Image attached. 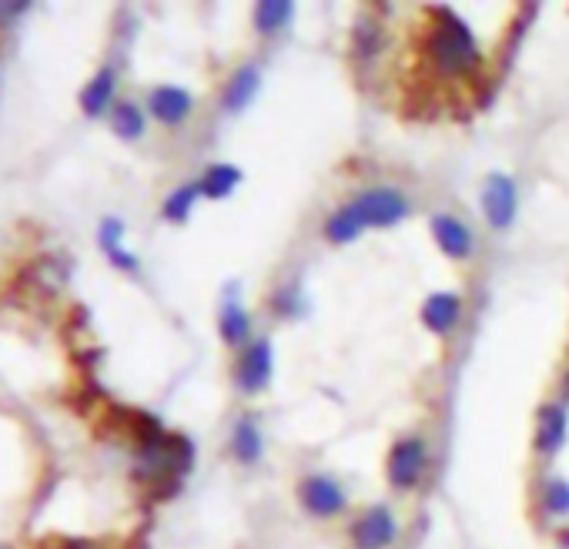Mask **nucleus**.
Returning a JSON list of instances; mask_svg holds the SVG:
<instances>
[{
	"label": "nucleus",
	"mask_w": 569,
	"mask_h": 549,
	"mask_svg": "<svg viewBox=\"0 0 569 549\" xmlns=\"http://www.w3.org/2000/svg\"><path fill=\"white\" fill-rule=\"evenodd\" d=\"M559 546H562V549H569V526H566V529L559 532Z\"/></svg>",
	"instance_id": "cd10ccee"
},
{
	"label": "nucleus",
	"mask_w": 569,
	"mask_h": 549,
	"mask_svg": "<svg viewBox=\"0 0 569 549\" xmlns=\"http://www.w3.org/2000/svg\"><path fill=\"white\" fill-rule=\"evenodd\" d=\"M349 204L356 208V214L362 218L366 228H392L412 211L409 198L399 188H369L359 198H352Z\"/></svg>",
	"instance_id": "7ed1b4c3"
},
{
	"label": "nucleus",
	"mask_w": 569,
	"mask_h": 549,
	"mask_svg": "<svg viewBox=\"0 0 569 549\" xmlns=\"http://www.w3.org/2000/svg\"><path fill=\"white\" fill-rule=\"evenodd\" d=\"M362 231H366V224H362V218L356 214L352 204H342V208L332 211L329 221H326V238H329L332 244H349V241H356Z\"/></svg>",
	"instance_id": "f3484780"
},
{
	"label": "nucleus",
	"mask_w": 569,
	"mask_h": 549,
	"mask_svg": "<svg viewBox=\"0 0 569 549\" xmlns=\"http://www.w3.org/2000/svg\"><path fill=\"white\" fill-rule=\"evenodd\" d=\"M426 466H429L426 439H419V436L399 439L392 446V452H389V486L399 489V492L419 486V479L426 476Z\"/></svg>",
	"instance_id": "20e7f679"
},
{
	"label": "nucleus",
	"mask_w": 569,
	"mask_h": 549,
	"mask_svg": "<svg viewBox=\"0 0 569 549\" xmlns=\"http://www.w3.org/2000/svg\"><path fill=\"white\" fill-rule=\"evenodd\" d=\"M271 369H274V352H271V342L268 339H258L251 342L241 359H238V369H234V382L244 396H254V392H264L268 382H271Z\"/></svg>",
	"instance_id": "39448f33"
},
{
	"label": "nucleus",
	"mask_w": 569,
	"mask_h": 549,
	"mask_svg": "<svg viewBox=\"0 0 569 549\" xmlns=\"http://www.w3.org/2000/svg\"><path fill=\"white\" fill-rule=\"evenodd\" d=\"M198 198H201V188H198V184H181V188H174V191L168 194V201L161 204V214H164L168 221L181 224V221L191 214V208H194Z\"/></svg>",
	"instance_id": "4be33fe9"
},
{
	"label": "nucleus",
	"mask_w": 569,
	"mask_h": 549,
	"mask_svg": "<svg viewBox=\"0 0 569 549\" xmlns=\"http://www.w3.org/2000/svg\"><path fill=\"white\" fill-rule=\"evenodd\" d=\"M258 88H261V71H258V64H241V68L231 74V81L224 84V98H221L224 111H231V114L244 111V108L254 101Z\"/></svg>",
	"instance_id": "ddd939ff"
},
{
	"label": "nucleus",
	"mask_w": 569,
	"mask_h": 549,
	"mask_svg": "<svg viewBox=\"0 0 569 549\" xmlns=\"http://www.w3.org/2000/svg\"><path fill=\"white\" fill-rule=\"evenodd\" d=\"M562 396H566V402H569V376L562 379Z\"/></svg>",
	"instance_id": "c85d7f7f"
},
{
	"label": "nucleus",
	"mask_w": 569,
	"mask_h": 549,
	"mask_svg": "<svg viewBox=\"0 0 569 549\" xmlns=\"http://www.w3.org/2000/svg\"><path fill=\"white\" fill-rule=\"evenodd\" d=\"M238 184H241V171L234 164H211L198 181L204 198H228Z\"/></svg>",
	"instance_id": "6ab92c4d"
},
{
	"label": "nucleus",
	"mask_w": 569,
	"mask_h": 549,
	"mask_svg": "<svg viewBox=\"0 0 569 549\" xmlns=\"http://www.w3.org/2000/svg\"><path fill=\"white\" fill-rule=\"evenodd\" d=\"M462 319V299L456 292H432L422 306V326L436 336H449Z\"/></svg>",
	"instance_id": "9b49d317"
},
{
	"label": "nucleus",
	"mask_w": 569,
	"mask_h": 549,
	"mask_svg": "<svg viewBox=\"0 0 569 549\" xmlns=\"http://www.w3.org/2000/svg\"><path fill=\"white\" fill-rule=\"evenodd\" d=\"M432 234L439 241V248L449 254V258H459L466 261L472 254V231L466 228V221L452 218V214H436L432 218Z\"/></svg>",
	"instance_id": "f8f14e48"
},
{
	"label": "nucleus",
	"mask_w": 569,
	"mask_h": 549,
	"mask_svg": "<svg viewBox=\"0 0 569 549\" xmlns=\"http://www.w3.org/2000/svg\"><path fill=\"white\" fill-rule=\"evenodd\" d=\"M231 452H234V459L244 462V466H251V462L261 459L264 439H261V432H258V426H254L251 419H241V422L234 426V432H231Z\"/></svg>",
	"instance_id": "dca6fc26"
},
{
	"label": "nucleus",
	"mask_w": 569,
	"mask_h": 549,
	"mask_svg": "<svg viewBox=\"0 0 569 549\" xmlns=\"http://www.w3.org/2000/svg\"><path fill=\"white\" fill-rule=\"evenodd\" d=\"M429 34H426V58L439 78H472L482 71V51L469 24L449 11V8H432L429 11Z\"/></svg>",
	"instance_id": "f257e3e1"
},
{
	"label": "nucleus",
	"mask_w": 569,
	"mask_h": 549,
	"mask_svg": "<svg viewBox=\"0 0 569 549\" xmlns=\"http://www.w3.org/2000/svg\"><path fill=\"white\" fill-rule=\"evenodd\" d=\"M194 466V442L181 432H164L158 442L141 446L138 472L154 486H178L181 476Z\"/></svg>",
	"instance_id": "f03ea898"
},
{
	"label": "nucleus",
	"mask_w": 569,
	"mask_h": 549,
	"mask_svg": "<svg viewBox=\"0 0 569 549\" xmlns=\"http://www.w3.org/2000/svg\"><path fill=\"white\" fill-rule=\"evenodd\" d=\"M299 302H302L299 286H289V289H281V292L274 296V302H271V306H274V312H278V316L292 319V316H299V309H302Z\"/></svg>",
	"instance_id": "393cba45"
},
{
	"label": "nucleus",
	"mask_w": 569,
	"mask_h": 549,
	"mask_svg": "<svg viewBox=\"0 0 569 549\" xmlns=\"http://www.w3.org/2000/svg\"><path fill=\"white\" fill-rule=\"evenodd\" d=\"M569 439V412L562 402H546L536 412V449L542 456H556Z\"/></svg>",
	"instance_id": "1a4fd4ad"
},
{
	"label": "nucleus",
	"mask_w": 569,
	"mask_h": 549,
	"mask_svg": "<svg viewBox=\"0 0 569 549\" xmlns=\"http://www.w3.org/2000/svg\"><path fill=\"white\" fill-rule=\"evenodd\" d=\"M399 536V522L389 506H369L352 522V542L356 549H389Z\"/></svg>",
	"instance_id": "423d86ee"
},
{
	"label": "nucleus",
	"mask_w": 569,
	"mask_h": 549,
	"mask_svg": "<svg viewBox=\"0 0 569 549\" xmlns=\"http://www.w3.org/2000/svg\"><path fill=\"white\" fill-rule=\"evenodd\" d=\"M98 241H101L104 254H111V251L124 248V221H118V218H104V221H101V228H98Z\"/></svg>",
	"instance_id": "b1692460"
},
{
	"label": "nucleus",
	"mask_w": 569,
	"mask_h": 549,
	"mask_svg": "<svg viewBox=\"0 0 569 549\" xmlns=\"http://www.w3.org/2000/svg\"><path fill=\"white\" fill-rule=\"evenodd\" d=\"M61 549H94L91 542H84V539H71V542H64Z\"/></svg>",
	"instance_id": "bb28decb"
},
{
	"label": "nucleus",
	"mask_w": 569,
	"mask_h": 549,
	"mask_svg": "<svg viewBox=\"0 0 569 549\" xmlns=\"http://www.w3.org/2000/svg\"><path fill=\"white\" fill-rule=\"evenodd\" d=\"M379 48H382V28L372 18H362L356 24V31H352V51H356V58L362 64H369L379 54Z\"/></svg>",
	"instance_id": "aec40b11"
},
{
	"label": "nucleus",
	"mask_w": 569,
	"mask_h": 549,
	"mask_svg": "<svg viewBox=\"0 0 569 549\" xmlns=\"http://www.w3.org/2000/svg\"><path fill=\"white\" fill-rule=\"evenodd\" d=\"M218 329H221V339L228 346H241L248 339V332H251V316L234 299H224L221 316H218Z\"/></svg>",
	"instance_id": "a211bd4d"
},
{
	"label": "nucleus",
	"mask_w": 569,
	"mask_h": 549,
	"mask_svg": "<svg viewBox=\"0 0 569 549\" xmlns=\"http://www.w3.org/2000/svg\"><path fill=\"white\" fill-rule=\"evenodd\" d=\"M296 18V4L292 0H261L254 8V31L258 34H278L281 28H289Z\"/></svg>",
	"instance_id": "2eb2a0df"
},
{
	"label": "nucleus",
	"mask_w": 569,
	"mask_h": 549,
	"mask_svg": "<svg viewBox=\"0 0 569 549\" xmlns=\"http://www.w3.org/2000/svg\"><path fill=\"white\" fill-rule=\"evenodd\" d=\"M114 88H118V74H114V68H101V71L88 81V88L81 91V108H84V114H88V118L104 114V111L111 108Z\"/></svg>",
	"instance_id": "4468645a"
},
{
	"label": "nucleus",
	"mask_w": 569,
	"mask_h": 549,
	"mask_svg": "<svg viewBox=\"0 0 569 549\" xmlns=\"http://www.w3.org/2000/svg\"><path fill=\"white\" fill-rule=\"evenodd\" d=\"M516 204H519V194H516V181L509 174H489L486 181V191H482V211L489 218L492 228H509L512 218H516Z\"/></svg>",
	"instance_id": "0eeeda50"
},
{
	"label": "nucleus",
	"mask_w": 569,
	"mask_h": 549,
	"mask_svg": "<svg viewBox=\"0 0 569 549\" xmlns=\"http://www.w3.org/2000/svg\"><path fill=\"white\" fill-rule=\"evenodd\" d=\"M191 108H194V98H191L184 88H174V84H161V88H154V91L148 94V111H151L161 124H168V128L184 124L188 114H191Z\"/></svg>",
	"instance_id": "9d476101"
},
{
	"label": "nucleus",
	"mask_w": 569,
	"mask_h": 549,
	"mask_svg": "<svg viewBox=\"0 0 569 549\" xmlns=\"http://www.w3.org/2000/svg\"><path fill=\"white\" fill-rule=\"evenodd\" d=\"M542 509L549 516H569V482L566 479H549L542 486Z\"/></svg>",
	"instance_id": "5701e85b"
},
{
	"label": "nucleus",
	"mask_w": 569,
	"mask_h": 549,
	"mask_svg": "<svg viewBox=\"0 0 569 549\" xmlns=\"http://www.w3.org/2000/svg\"><path fill=\"white\" fill-rule=\"evenodd\" d=\"M28 0H0V21H18L21 14H28Z\"/></svg>",
	"instance_id": "a878e982"
},
{
	"label": "nucleus",
	"mask_w": 569,
	"mask_h": 549,
	"mask_svg": "<svg viewBox=\"0 0 569 549\" xmlns=\"http://www.w3.org/2000/svg\"><path fill=\"white\" fill-rule=\"evenodd\" d=\"M302 506L316 519H332L349 506V499H346V489L332 476H309L302 482Z\"/></svg>",
	"instance_id": "6e6552de"
},
{
	"label": "nucleus",
	"mask_w": 569,
	"mask_h": 549,
	"mask_svg": "<svg viewBox=\"0 0 569 549\" xmlns=\"http://www.w3.org/2000/svg\"><path fill=\"white\" fill-rule=\"evenodd\" d=\"M111 124H114V134L124 138V141H138V138L144 134V114H141V108L131 104V101H124V104L114 108Z\"/></svg>",
	"instance_id": "412c9836"
}]
</instances>
